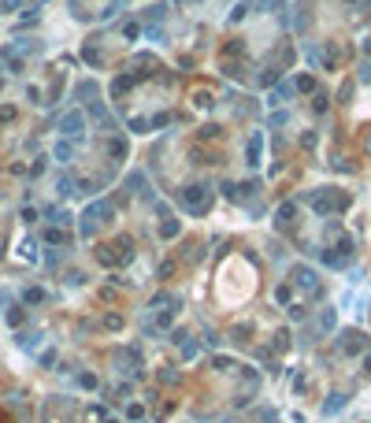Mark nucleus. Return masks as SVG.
<instances>
[{
	"label": "nucleus",
	"instance_id": "obj_1",
	"mask_svg": "<svg viewBox=\"0 0 371 423\" xmlns=\"http://www.w3.org/2000/svg\"><path fill=\"white\" fill-rule=\"evenodd\" d=\"M308 208H316V212H319V215H330V212H345L349 208V197L345 193H342V197H334V193H330V189H319V193H312V197H308Z\"/></svg>",
	"mask_w": 371,
	"mask_h": 423
},
{
	"label": "nucleus",
	"instance_id": "obj_2",
	"mask_svg": "<svg viewBox=\"0 0 371 423\" xmlns=\"http://www.w3.org/2000/svg\"><path fill=\"white\" fill-rule=\"evenodd\" d=\"M208 201H212V189L208 186H186L182 189V204H186V212H193V215L208 212Z\"/></svg>",
	"mask_w": 371,
	"mask_h": 423
},
{
	"label": "nucleus",
	"instance_id": "obj_3",
	"mask_svg": "<svg viewBox=\"0 0 371 423\" xmlns=\"http://www.w3.org/2000/svg\"><path fill=\"white\" fill-rule=\"evenodd\" d=\"M82 127H85V115H82V111H71V115H63V123H59V130L71 134V137L82 134Z\"/></svg>",
	"mask_w": 371,
	"mask_h": 423
},
{
	"label": "nucleus",
	"instance_id": "obj_4",
	"mask_svg": "<svg viewBox=\"0 0 371 423\" xmlns=\"http://www.w3.org/2000/svg\"><path fill=\"white\" fill-rule=\"evenodd\" d=\"M293 282H297L301 290H316V275H312L308 267H297V271H293Z\"/></svg>",
	"mask_w": 371,
	"mask_h": 423
},
{
	"label": "nucleus",
	"instance_id": "obj_5",
	"mask_svg": "<svg viewBox=\"0 0 371 423\" xmlns=\"http://www.w3.org/2000/svg\"><path fill=\"white\" fill-rule=\"evenodd\" d=\"M293 212H297V204H293V201H290V204H282V208H278V215H275V223H278V227H286Z\"/></svg>",
	"mask_w": 371,
	"mask_h": 423
},
{
	"label": "nucleus",
	"instance_id": "obj_6",
	"mask_svg": "<svg viewBox=\"0 0 371 423\" xmlns=\"http://www.w3.org/2000/svg\"><path fill=\"white\" fill-rule=\"evenodd\" d=\"M249 163H260V134L249 137Z\"/></svg>",
	"mask_w": 371,
	"mask_h": 423
},
{
	"label": "nucleus",
	"instance_id": "obj_7",
	"mask_svg": "<svg viewBox=\"0 0 371 423\" xmlns=\"http://www.w3.org/2000/svg\"><path fill=\"white\" fill-rule=\"evenodd\" d=\"M108 156H115V160H123V156H127V141H108Z\"/></svg>",
	"mask_w": 371,
	"mask_h": 423
},
{
	"label": "nucleus",
	"instance_id": "obj_8",
	"mask_svg": "<svg viewBox=\"0 0 371 423\" xmlns=\"http://www.w3.org/2000/svg\"><path fill=\"white\" fill-rule=\"evenodd\" d=\"M342 349H345V353H356V349H360V334H356V330H349L345 342H342Z\"/></svg>",
	"mask_w": 371,
	"mask_h": 423
},
{
	"label": "nucleus",
	"instance_id": "obj_9",
	"mask_svg": "<svg viewBox=\"0 0 371 423\" xmlns=\"http://www.w3.org/2000/svg\"><path fill=\"white\" fill-rule=\"evenodd\" d=\"M297 89H301V93H312V89H316V78L312 75H301V78H297Z\"/></svg>",
	"mask_w": 371,
	"mask_h": 423
},
{
	"label": "nucleus",
	"instance_id": "obj_10",
	"mask_svg": "<svg viewBox=\"0 0 371 423\" xmlns=\"http://www.w3.org/2000/svg\"><path fill=\"white\" fill-rule=\"evenodd\" d=\"M356 78H360L364 85H371V59H364V63H360V71H356Z\"/></svg>",
	"mask_w": 371,
	"mask_h": 423
},
{
	"label": "nucleus",
	"instance_id": "obj_11",
	"mask_svg": "<svg viewBox=\"0 0 371 423\" xmlns=\"http://www.w3.org/2000/svg\"><path fill=\"white\" fill-rule=\"evenodd\" d=\"M149 127H152V119H130V130H134V134H145Z\"/></svg>",
	"mask_w": 371,
	"mask_h": 423
},
{
	"label": "nucleus",
	"instance_id": "obj_12",
	"mask_svg": "<svg viewBox=\"0 0 371 423\" xmlns=\"http://www.w3.org/2000/svg\"><path fill=\"white\" fill-rule=\"evenodd\" d=\"M249 4H253V0H241V4H234V11H230V23H238V19L249 11Z\"/></svg>",
	"mask_w": 371,
	"mask_h": 423
},
{
	"label": "nucleus",
	"instance_id": "obj_13",
	"mask_svg": "<svg viewBox=\"0 0 371 423\" xmlns=\"http://www.w3.org/2000/svg\"><path fill=\"white\" fill-rule=\"evenodd\" d=\"M349 97H353V82H345L338 89V104H349Z\"/></svg>",
	"mask_w": 371,
	"mask_h": 423
},
{
	"label": "nucleus",
	"instance_id": "obj_14",
	"mask_svg": "<svg viewBox=\"0 0 371 423\" xmlns=\"http://www.w3.org/2000/svg\"><path fill=\"white\" fill-rule=\"evenodd\" d=\"M160 234H163V238H175V234H178V223H175V219H167V223L160 227Z\"/></svg>",
	"mask_w": 371,
	"mask_h": 423
},
{
	"label": "nucleus",
	"instance_id": "obj_15",
	"mask_svg": "<svg viewBox=\"0 0 371 423\" xmlns=\"http://www.w3.org/2000/svg\"><path fill=\"white\" fill-rule=\"evenodd\" d=\"M56 156H59V160H71V156H75V149L63 141V145H56Z\"/></svg>",
	"mask_w": 371,
	"mask_h": 423
},
{
	"label": "nucleus",
	"instance_id": "obj_16",
	"mask_svg": "<svg viewBox=\"0 0 371 423\" xmlns=\"http://www.w3.org/2000/svg\"><path fill=\"white\" fill-rule=\"evenodd\" d=\"M241 49H245L241 41H230V45H227V56H241Z\"/></svg>",
	"mask_w": 371,
	"mask_h": 423
},
{
	"label": "nucleus",
	"instance_id": "obj_17",
	"mask_svg": "<svg viewBox=\"0 0 371 423\" xmlns=\"http://www.w3.org/2000/svg\"><path fill=\"white\" fill-rule=\"evenodd\" d=\"M201 137L208 141V137H219V127H201Z\"/></svg>",
	"mask_w": 371,
	"mask_h": 423
},
{
	"label": "nucleus",
	"instance_id": "obj_18",
	"mask_svg": "<svg viewBox=\"0 0 371 423\" xmlns=\"http://www.w3.org/2000/svg\"><path fill=\"white\" fill-rule=\"evenodd\" d=\"M0 4H4V8H19V0H0Z\"/></svg>",
	"mask_w": 371,
	"mask_h": 423
},
{
	"label": "nucleus",
	"instance_id": "obj_19",
	"mask_svg": "<svg viewBox=\"0 0 371 423\" xmlns=\"http://www.w3.org/2000/svg\"><path fill=\"white\" fill-rule=\"evenodd\" d=\"M364 368H368V371H371V353H368V356H364Z\"/></svg>",
	"mask_w": 371,
	"mask_h": 423
},
{
	"label": "nucleus",
	"instance_id": "obj_20",
	"mask_svg": "<svg viewBox=\"0 0 371 423\" xmlns=\"http://www.w3.org/2000/svg\"><path fill=\"white\" fill-rule=\"evenodd\" d=\"M364 49H368V56H371V37H368V41H364Z\"/></svg>",
	"mask_w": 371,
	"mask_h": 423
},
{
	"label": "nucleus",
	"instance_id": "obj_21",
	"mask_svg": "<svg viewBox=\"0 0 371 423\" xmlns=\"http://www.w3.org/2000/svg\"><path fill=\"white\" fill-rule=\"evenodd\" d=\"M182 4H201V0H182Z\"/></svg>",
	"mask_w": 371,
	"mask_h": 423
},
{
	"label": "nucleus",
	"instance_id": "obj_22",
	"mask_svg": "<svg viewBox=\"0 0 371 423\" xmlns=\"http://www.w3.org/2000/svg\"><path fill=\"white\" fill-rule=\"evenodd\" d=\"M349 4H356V0H349Z\"/></svg>",
	"mask_w": 371,
	"mask_h": 423
}]
</instances>
